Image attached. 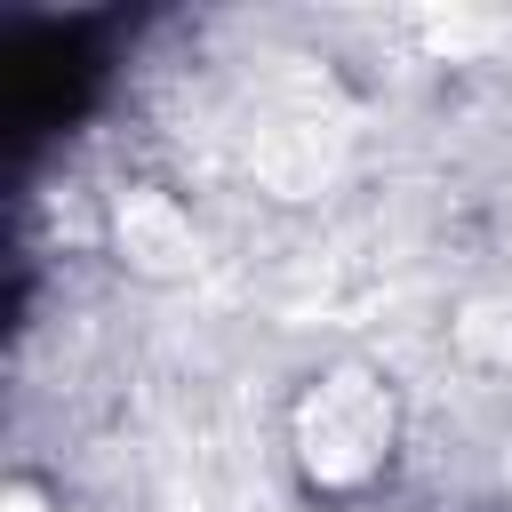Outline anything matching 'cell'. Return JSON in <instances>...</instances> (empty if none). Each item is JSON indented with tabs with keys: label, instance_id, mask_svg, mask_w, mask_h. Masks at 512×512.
Instances as JSON below:
<instances>
[{
	"label": "cell",
	"instance_id": "1",
	"mask_svg": "<svg viewBox=\"0 0 512 512\" xmlns=\"http://www.w3.org/2000/svg\"><path fill=\"white\" fill-rule=\"evenodd\" d=\"M384 432H392V400H384V384L360 376V368L328 376V384L304 400V416H296L304 464H312L320 480H360V472L384 456Z\"/></svg>",
	"mask_w": 512,
	"mask_h": 512
},
{
	"label": "cell",
	"instance_id": "2",
	"mask_svg": "<svg viewBox=\"0 0 512 512\" xmlns=\"http://www.w3.org/2000/svg\"><path fill=\"white\" fill-rule=\"evenodd\" d=\"M120 248L144 272H184L192 264V216L176 200H160V192H128L120 200Z\"/></svg>",
	"mask_w": 512,
	"mask_h": 512
},
{
	"label": "cell",
	"instance_id": "3",
	"mask_svg": "<svg viewBox=\"0 0 512 512\" xmlns=\"http://www.w3.org/2000/svg\"><path fill=\"white\" fill-rule=\"evenodd\" d=\"M424 40L456 56V48H488V40H496V24H488V16H432V24H424Z\"/></svg>",
	"mask_w": 512,
	"mask_h": 512
},
{
	"label": "cell",
	"instance_id": "4",
	"mask_svg": "<svg viewBox=\"0 0 512 512\" xmlns=\"http://www.w3.org/2000/svg\"><path fill=\"white\" fill-rule=\"evenodd\" d=\"M0 512H40V496H24V488H8V504Z\"/></svg>",
	"mask_w": 512,
	"mask_h": 512
}]
</instances>
